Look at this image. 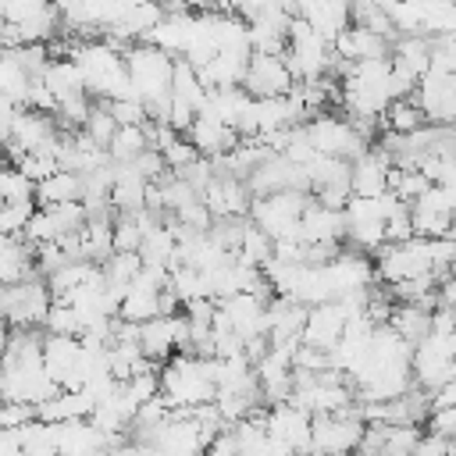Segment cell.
<instances>
[{"label":"cell","mask_w":456,"mask_h":456,"mask_svg":"<svg viewBox=\"0 0 456 456\" xmlns=\"http://www.w3.org/2000/svg\"><path fill=\"white\" fill-rule=\"evenodd\" d=\"M142 235L146 232L135 221V214H114V249H139Z\"/></svg>","instance_id":"83f0119b"},{"label":"cell","mask_w":456,"mask_h":456,"mask_svg":"<svg viewBox=\"0 0 456 456\" xmlns=\"http://www.w3.org/2000/svg\"><path fill=\"white\" fill-rule=\"evenodd\" d=\"M78 356H82V338L78 335H57V331H46L43 335V363L61 381V388L71 378Z\"/></svg>","instance_id":"5bb4252c"},{"label":"cell","mask_w":456,"mask_h":456,"mask_svg":"<svg viewBox=\"0 0 456 456\" xmlns=\"http://www.w3.org/2000/svg\"><path fill=\"white\" fill-rule=\"evenodd\" d=\"M392 157L381 146H367L360 157L349 160V178H353V192L360 196H378L388 189V171H392Z\"/></svg>","instance_id":"9c48e42d"},{"label":"cell","mask_w":456,"mask_h":456,"mask_svg":"<svg viewBox=\"0 0 456 456\" xmlns=\"http://www.w3.org/2000/svg\"><path fill=\"white\" fill-rule=\"evenodd\" d=\"M71 256H68V249L61 246V239H53V242H39L36 246V274H43V278H50L57 267H64Z\"/></svg>","instance_id":"f1b7e54d"},{"label":"cell","mask_w":456,"mask_h":456,"mask_svg":"<svg viewBox=\"0 0 456 456\" xmlns=\"http://www.w3.org/2000/svg\"><path fill=\"white\" fill-rule=\"evenodd\" d=\"M36 420V403H25V399H4L0 395V431H14L21 424Z\"/></svg>","instance_id":"4316f807"},{"label":"cell","mask_w":456,"mask_h":456,"mask_svg":"<svg viewBox=\"0 0 456 456\" xmlns=\"http://www.w3.org/2000/svg\"><path fill=\"white\" fill-rule=\"evenodd\" d=\"M160 153H164V160H167V167H171V171H182L185 164H192V160L200 157V150L189 142V135H185V139H182V135H178V139H171Z\"/></svg>","instance_id":"4dcf8cb0"},{"label":"cell","mask_w":456,"mask_h":456,"mask_svg":"<svg viewBox=\"0 0 456 456\" xmlns=\"http://www.w3.org/2000/svg\"><path fill=\"white\" fill-rule=\"evenodd\" d=\"M370 256H374V274H378L381 285H395V281H406V278L435 274L431 239L428 235H410L403 242H381Z\"/></svg>","instance_id":"7a4b0ae2"},{"label":"cell","mask_w":456,"mask_h":456,"mask_svg":"<svg viewBox=\"0 0 456 456\" xmlns=\"http://www.w3.org/2000/svg\"><path fill=\"white\" fill-rule=\"evenodd\" d=\"M442 406H456V374L431 392V410H442Z\"/></svg>","instance_id":"d6a6232c"},{"label":"cell","mask_w":456,"mask_h":456,"mask_svg":"<svg viewBox=\"0 0 456 456\" xmlns=\"http://www.w3.org/2000/svg\"><path fill=\"white\" fill-rule=\"evenodd\" d=\"M50 7V0H7V7H4V14L0 18H7V21H28V18H36L39 11H46Z\"/></svg>","instance_id":"1f68e13d"},{"label":"cell","mask_w":456,"mask_h":456,"mask_svg":"<svg viewBox=\"0 0 456 456\" xmlns=\"http://www.w3.org/2000/svg\"><path fill=\"white\" fill-rule=\"evenodd\" d=\"M32 78L28 68L11 53V50H0V96L14 100L18 107L28 103V89H32Z\"/></svg>","instance_id":"e0dca14e"},{"label":"cell","mask_w":456,"mask_h":456,"mask_svg":"<svg viewBox=\"0 0 456 456\" xmlns=\"http://www.w3.org/2000/svg\"><path fill=\"white\" fill-rule=\"evenodd\" d=\"M160 374V395L175 406V410H192L203 403H214L217 395V378H214V356L182 349L171 360H164L157 367Z\"/></svg>","instance_id":"6da1fadb"},{"label":"cell","mask_w":456,"mask_h":456,"mask_svg":"<svg viewBox=\"0 0 456 456\" xmlns=\"http://www.w3.org/2000/svg\"><path fill=\"white\" fill-rule=\"evenodd\" d=\"M203 200L214 210V217H224V214H249L253 192L239 175H214V182L203 189Z\"/></svg>","instance_id":"7c38bea8"},{"label":"cell","mask_w":456,"mask_h":456,"mask_svg":"<svg viewBox=\"0 0 456 456\" xmlns=\"http://www.w3.org/2000/svg\"><path fill=\"white\" fill-rule=\"evenodd\" d=\"M264 420H267V435H271V452L310 449V428H314V413H310L306 406H299L296 399L267 403Z\"/></svg>","instance_id":"8992f818"},{"label":"cell","mask_w":456,"mask_h":456,"mask_svg":"<svg viewBox=\"0 0 456 456\" xmlns=\"http://www.w3.org/2000/svg\"><path fill=\"white\" fill-rule=\"evenodd\" d=\"M271 253H274V239L256 221H246V232H242V242H239L235 256L246 260V264H253V267H264L271 260Z\"/></svg>","instance_id":"ffe728a7"},{"label":"cell","mask_w":456,"mask_h":456,"mask_svg":"<svg viewBox=\"0 0 456 456\" xmlns=\"http://www.w3.org/2000/svg\"><path fill=\"white\" fill-rule=\"evenodd\" d=\"M160 292H164V289H150V285L132 281L128 292H125V299L118 303V317H121V321H135V324L157 317V314H160Z\"/></svg>","instance_id":"2e32d148"},{"label":"cell","mask_w":456,"mask_h":456,"mask_svg":"<svg viewBox=\"0 0 456 456\" xmlns=\"http://www.w3.org/2000/svg\"><path fill=\"white\" fill-rule=\"evenodd\" d=\"M242 86L253 93V96H281L296 86V75L289 71L285 64V53H249V64H246V78Z\"/></svg>","instance_id":"52a82bcc"},{"label":"cell","mask_w":456,"mask_h":456,"mask_svg":"<svg viewBox=\"0 0 456 456\" xmlns=\"http://www.w3.org/2000/svg\"><path fill=\"white\" fill-rule=\"evenodd\" d=\"M452 4H456V0H452Z\"/></svg>","instance_id":"d590c367"},{"label":"cell","mask_w":456,"mask_h":456,"mask_svg":"<svg viewBox=\"0 0 456 456\" xmlns=\"http://www.w3.org/2000/svg\"><path fill=\"white\" fill-rule=\"evenodd\" d=\"M410 214H413V232H417V235L438 239V235H449V228H452V214H445V210H438V207L410 203Z\"/></svg>","instance_id":"7402d4cb"},{"label":"cell","mask_w":456,"mask_h":456,"mask_svg":"<svg viewBox=\"0 0 456 456\" xmlns=\"http://www.w3.org/2000/svg\"><path fill=\"white\" fill-rule=\"evenodd\" d=\"M185 135H189V142L203 153V157H217V153H228L242 135H239V128H232L228 121H221L217 114H210V110H200L196 118H192V125L185 128Z\"/></svg>","instance_id":"30bf717a"},{"label":"cell","mask_w":456,"mask_h":456,"mask_svg":"<svg viewBox=\"0 0 456 456\" xmlns=\"http://www.w3.org/2000/svg\"><path fill=\"white\" fill-rule=\"evenodd\" d=\"M68 200H82V175L78 171L61 167V171L36 182V203L39 207H53V203H68Z\"/></svg>","instance_id":"9a60e30c"},{"label":"cell","mask_w":456,"mask_h":456,"mask_svg":"<svg viewBox=\"0 0 456 456\" xmlns=\"http://www.w3.org/2000/svg\"><path fill=\"white\" fill-rule=\"evenodd\" d=\"M310 196H314L310 189H281V192L253 196L249 221H256L271 239H299V217Z\"/></svg>","instance_id":"3957f363"},{"label":"cell","mask_w":456,"mask_h":456,"mask_svg":"<svg viewBox=\"0 0 456 456\" xmlns=\"http://www.w3.org/2000/svg\"><path fill=\"white\" fill-rule=\"evenodd\" d=\"M150 125V121H146ZM146 125H118V132L107 142L110 160H135L150 146V128Z\"/></svg>","instance_id":"d6986e66"},{"label":"cell","mask_w":456,"mask_h":456,"mask_svg":"<svg viewBox=\"0 0 456 456\" xmlns=\"http://www.w3.org/2000/svg\"><path fill=\"white\" fill-rule=\"evenodd\" d=\"M86 135H93L96 142H110V135L118 132V121H114V114H110V107H107V100L103 103H93V110H89V121H86V128H82Z\"/></svg>","instance_id":"484cf974"},{"label":"cell","mask_w":456,"mask_h":456,"mask_svg":"<svg viewBox=\"0 0 456 456\" xmlns=\"http://www.w3.org/2000/svg\"><path fill=\"white\" fill-rule=\"evenodd\" d=\"M0 207H4V196H0Z\"/></svg>","instance_id":"e575fe53"},{"label":"cell","mask_w":456,"mask_h":456,"mask_svg":"<svg viewBox=\"0 0 456 456\" xmlns=\"http://www.w3.org/2000/svg\"><path fill=\"white\" fill-rule=\"evenodd\" d=\"M303 128H306V135H310V142H314L317 153H331V157L353 160V157H360V153L370 146V139L356 128V121H353L346 110H342V114L317 110V114H310V118L303 121Z\"/></svg>","instance_id":"277c9868"},{"label":"cell","mask_w":456,"mask_h":456,"mask_svg":"<svg viewBox=\"0 0 456 456\" xmlns=\"http://www.w3.org/2000/svg\"><path fill=\"white\" fill-rule=\"evenodd\" d=\"M43 328H46V331H57V335H78V331H82V321H78V314H75L71 303L53 299V306H50Z\"/></svg>","instance_id":"cb8c5ba5"},{"label":"cell","mask_w":456,"mask_h":456,"mask_svg":"<svg viewBox=\"0 0 456 456\" xmlns=\"http://www.w3.org/2000/svg\"><path fill=\"white\" fill-rule=\"evenodd\" d=\"M346 331V310L338 306V299H324V303H314L306 310V324H303V342L310 346H321V349H331Z\"/></svg>","instance_id":"8fae6325"},{"label":"cell","mask_w":456,"mask_h":456,"mask_svg":"<svg viewBox=\"0 0 456 456\" xmlns=\"http://www.w3.org/2000/svg\"><path fill=\"white\" fill-rule=\"evenodd\" d=\"M449 239L456 242V217H452V228H449Z\"/></svg>","instance_id":"836d02e7"},{"label":"cell","mask_w":456,"mask_h":456,"mask_svg":"<svg viewBox=\"0 0 456 456\" xmlns=\"http://www.w3.org/2000/svg\"><path fill=\"white\" fill-rule=\"evenodd\" d=\"M410 235H417L413 232V214H410V203H403L399 210H392L385 217V242H403Z\"/></svg>","instance_id":"f546056e"},{"label":"cell","mask_w":456,"mask_h":456,"mask_svg":"<svg viewBox=\"0 0 456 456\" xmlns=\"http://www.w3.org/2000/svg\"><path fill=\"white\" fill-rule=\"evenodd\" d=\"M392 36H381V32H374V28H367V25H360V21H349L335 39H331V46H335V57H342V61H370V57H388L392 53Z\"/></svg>","instance_id":"ba28073f"},{"label":"cell","mask_w":456,"mask_h":456,"mask_svg":"<svg viewBox=\"0 0 456 456\" xmlns=\"http://www.w3.org/2000/svg\"><path fill=\"white\" fill-rule=\"evenodd\" d=\"M385 324H392L403 338H410V342H420L428 331H431V310L428 306H420V303H395L392 306V314H388V321Z\"/></svg>","instance_id":"ac0fdd59"},{"label":"cell","mask_w":456,"mask_h":456,"mask_svg":"<svg viewBox=\"0 0 456 456\" xmlns=\"http://www.w3.org/2000/svg\"><path fill=\"white\" fill-rule=\"evenodd\" d=\"M36 274V246L25 235H0V285Z\"/></svg>","instance_id":"4fadbf2b"},{"label":"cell","mask_w":456,"mask_h":456,"mask_svg":"<svg viewBox=\"0 0 456 456\" xmlns=\"http://www.w3.org/2000/svg\"><path fill=\"white\" fill-rule=\"evenodd\" d=\"M0 196L4 203H18V200H36V182L18 167V164H0Z\"/></svg>","instance_id":"603a6c76"},{"label":"cell","mask_w":456,"mask_h":456,"mask_svg":"<svg viewBox=\"0 0 456 456\" xmlns=\"http://www.w3.org/2000/svg\"><path fill=\"white\" fill-rule=\"evenodd\" d=\"M431 118L424 114V107L413 100V93L410 96H399V100H392V107L385 110V125L388 128H395V132H417L420 125H428Z\"/></svg>","instance_id":"44dd1931"},{"label":"cell","mask_w":456,"mask_h":456,"mask_svg":"<svg viewBox=\"0 0 456 456\" xmlns=\"http://www.w3.org/2000/svg\"><path fill=\"white\" fill-rule=\"evenodd\" d=\"M428 71L456 75V32L431 36V68H428Z\"/></svg>","instance_id":"d4e9b609"},{"label":"cell","mask_w":456,"mask_h":456,"mask_svg":"<svg viewBox=\"0 0 456 456\" xmlns=\"http://www.w3.org/2000/svg\"><path fill=\"white\" fill-rule=\"evenodd\" d=\"M53 306V292L43 274H28L14 285H0V310L11 328H43Z\"/></svg>","instance_id":"5b68a950"}]
</instances>
